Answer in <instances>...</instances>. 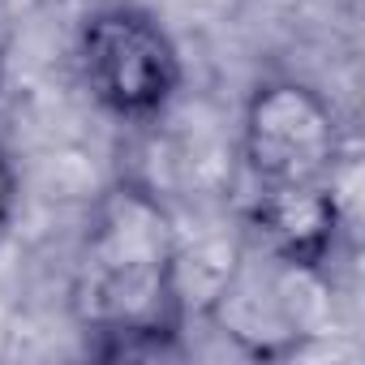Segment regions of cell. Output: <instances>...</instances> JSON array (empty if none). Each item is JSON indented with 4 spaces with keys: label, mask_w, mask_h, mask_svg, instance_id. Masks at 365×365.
Segmentation results:
<instances>
[{
    "label": "cell",
    "mask_w": 365,
    "mask_h": 365,
    "mask_svg": "<svg viewBox=\"0 0 365 365\" xmlns=\"http://www.w3.org/2000/svg\"><path fill=\"white\" fill-rule=\"evenodd\" d=\"M180 228L163 198L120 180L91 207L69 309L103 361H159L180 352L185 318L172 301V254Z\"/></svg>",
    "instance_id": "6da1fadb"
},
{
    "label": "cell",
    "mask_w": 365,
    "mask_h": 365,
    "mask_svg": "<svg viewBox=\"0 0 365 365\" xmlns=\"http://www.w3.org/2000/svg\"><path fill=\"white\" fill-rule=\"evenodd\" d=\"M82 82L99 108L120 120H155L180 91V52L142 9L112 5L86 18L78 35Z\"/></svg>",
    "instance_id": "7a4b0ae2"
},
{
    "label": "cell",
    "mask_w": 365,
    "mask_h": 365,
    "mask_svg": "<svg viewBox=\"0 0 365 365\" xmlns=\"http://www.w3.org/2000/svg\"><path fill=\"white\" fill-rule=\"evenodd\" d=\"M241 150L258 185L331 180L344 159L339 116L322 91L297 78L262 82L241 116Z\"/></svg>",
    "instance_id": "3957f363"
},
{
    "label": "cell",
    "mask_w": 365,
    "mask_h": 365,
    "mask_svg": "<svg viewBox=\"0 0 365 365\" xmlns=\"http://www.w3.org/2000/svg\"><path fill=\"white\" fill-rule=\"evenodd\" d=\"M245 232L271 262H284L292 271H327L344 232L339 190L331 180L262 185L245 211Z\"/></svg>",
    "instance_id": "277c9868"
},
{
    "label": "cell",
    "mask_w": 365,
    "mask_h": 365,
    "mask_svg": "<svg viewBox=\"0 0 365 365\" xmlns=\"http://www.w3.org/2000/svg\"><path fill=\"white\" fill-rule=\"evenodd\" d=\"M245 241L241 237H198V241H176V254H172V301H176V314L180 318H202L215 297L228 288V279L237 275V267L245 262Z\"/></svg>",
    "instance_id": "5b68a950"
},
{
    "label": "cell",
    "mask_w": 365,
    "mask_h": 365,
    "mask_svg": "<svg viewBox=\"0 0 365 365\" xmlns=\"http://www.w3.org/2000/svg\"><path fill=\"white\" fill-rule=\"evenodd\" d=\"M14 207H18V172H14V163L5 155H0V228L9 224Z\"/></svg>",
    "instance_id": "8992f818"
}]
</instances>
